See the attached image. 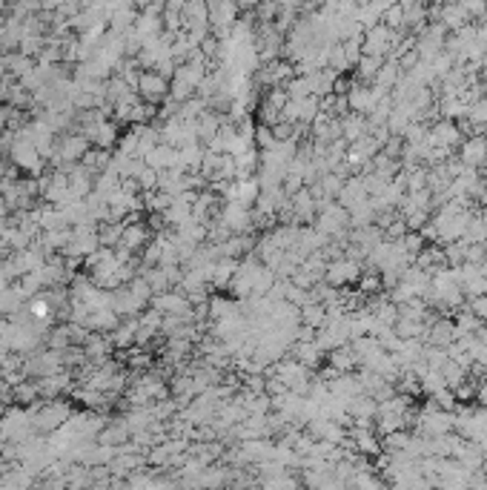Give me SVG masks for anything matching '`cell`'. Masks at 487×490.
<instances>
[{"label":"cell","mask_w":487,"mask_h":490,"mask_svg":"<svg viewBox=\"0 0 487 490\" xmlns=\"http://www.w3.org/2000/svg\"><path fill=\"white\" fill-rule=\"evenodd\" d=\"M66 422H69V407L60 404V401H49V404H43L32 413V430L52 433V430L63 428Z\"/></svg>","instance_id":"1"},{"label":"cell","mask_w":487,"mask_h":490,"mask_svg":"<svg viewBox=\"0 0 487 490\" xmlns=\"http://www.w3.org/2000/svg\"><path fill=\"white\" fill-rule=\"evenodd\" d=\"M359 275H362V264L353 261V258H335V261H327V269H324V278H327V284L332 287H347V284H353L359 282Z\"/></svg>","instance_id":"2"},{"label":"cell","mask_w":487,"mask_h":490,"mask_svg":"<svg viewBox=\"0 0 487 490\" xmlns=\"http://www.w3.org/2000/svg\"><path fill=\"white\" fill-rule=\"evenodd\" d=\"M464 141V132L459 129V123H453L450 118L444 121H436L430 129H427V144L430 147H442V150H453Z\"/></svg>","instance_id":"3"},{"label":"cell","mask_w":487,"mask_h":490,"mask_svg":"<svg viewBox=\"0 0 487 490\" xmlns=\"http://www.w3.org/2000/svg\"><path fill=\"white\" fill-rule=\"evenodd\" d=\"M459 158L467 164V167H484V161H487V135H473V138H467V141H461V152H459Z\"/></svg>","instance_id":"4"},{"label":"cell","mask_w":487,"mask_h":490,"mask_svg":"<svg viewBox=\"0 0 487 490\" xmlns=\"http://www.w3.org/2000/svg\"><path fill=\"white\" fill-rule=\"evenodd\" d=\"M367 198H370V192H367L364 178H350V181H344V186H341V192H338V204L347 206V209H353L356 204H362V201H367Z\"/></svg>","instance_id":"5"},{"label":"cell","mask_w":487,"mask_h":490,"mask_svg":"<svg viewBox=\"0 0 487 490\" xmlns=\"http://www.w3.org/2000/svg\"><path fill=\"white\" fill-rule=\"evenodd\" d=\"M330 367L335 373H350L359 367V356H356V350L353 344H341L335 350H330Z\"/></svg>","instance_id":"6"},{"label":"cell","mask_w":487,"mask_h":490,"mask_svg":"<svg viewBox=\"0 0 487 490\" xmlns=\"http://www.w3.org/2000/svg\"><path fill=\"white\" fill-rule=\"evenodd\" d=\"M364 135H367V121H364V115L350 112L347 118H341V138H344L347 144L359 141V138H364Z\"/></svg>","instance_id":"7"},{"label":"cell","mask_w":487,"mask_h":490,"mask_svg":"<svg viewBox=\"0 0 487 490\" xmlns=\"http://www.w3.org/2000/svg\"><path fill=\"white\" fill-rule=\"evenodd\" d=\"M86 138L84 135H75V138H66V141L60 144V150H57V158L55 161H78V158H84L86 155Z\"/></svg>","instance_id":"8"},{"label":"cell","mask_w":487,"mask_h":490,"mask_svg":"<svg viewBox=\"0 0 487 490\" xmlns=\"http://www.w3.org/2000/svg\"><path fill=\"white\" fill-rule=\"evenodd\" d=\"M359 290L364 293V296H376V293H381L384 290V284H381V272L373 267L370 272H362L359 275Z\"/></svg>","instance_id":"9"},{"label":"cell","mask_w":487,"mask_h":490,"mask_svg":"<svg viewBox=\"0 0 487 490\" xmlns=\"http://www.w3.org/2000/svg\"><path fill=\"white\" fill-rule=\"evenodd\" d=\"M387 46H390V32H387L384 26H376V29L370 32V38H367V52L381 57V52H384Z\"/></svg>","instance_id":"10"},{"label":"cell","mask_w":487,"mask_h":490,"mask_svg":"<svg viewBox=\"0 0 487 490\" xmlns=\"http://www.w3.org/2000/svg\"><path fill=\"white\" fill-rule=\"evenodd\" d=\"M141 92H144L147 98H161V95L167 92V87H164V81H161V78L147 75V78L141 81Z\"/></svg>","instance_id":"11"},{"label":"cell","mask_w":487,"mask_h":490,"mask_svg":"<svg viewBox=\"0 0 487 490\" xmlns=\"http://www.w3.org/2000/svg\"><path fill=\"white\" fill-rule=\"evenodd\" d=\"M467 310L470 313H476L484 324H487V293H481V296H476V299H470V304H467Z\"/></svg>","instance_id":"12"},{"label":"cell","mask_w":487,"mask_h":490,"mask_svg":"<svg viewBox=\"0 0 487 490\" xmlns=\"http://www.w3.org/2000/svg\"><path fill=\"white\" fill-rule=\"evenodd\" d=\"M464 21V12L459 9V6H450L447 12H444V23H450V26H459Z\"/></svg>","instance_id":"13"},{"label":"cell","mask_w":487,"mask_h":490,"mask_svg":"<svg viewBox=\"0 0 487 490\" xmlns=\"http://www.w3.org/2000/svg\"><path fill=\"white\" fill-rule=\"evenodd\" d=\"M476 399H478L481 407H487V379H481V382L476 384Z\"/></svg>","instance_id":"14"}]
</instances>
